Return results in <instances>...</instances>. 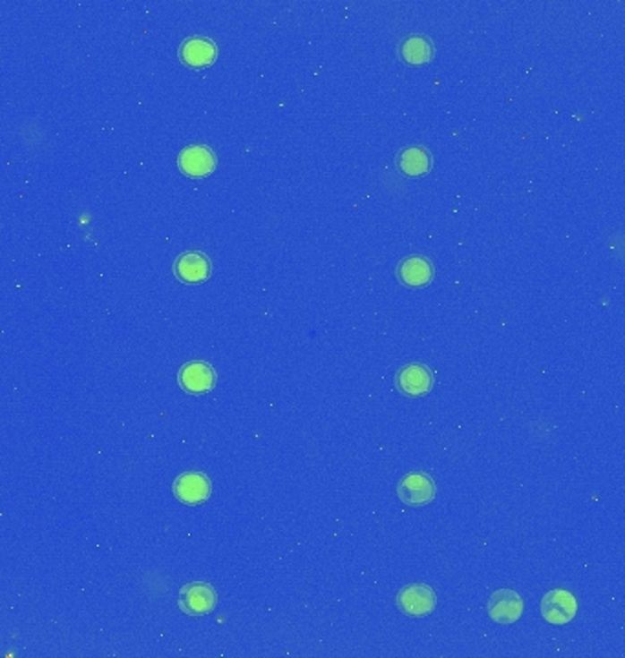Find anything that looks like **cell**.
<instances>
[{
	"mask_svg": "<svg viewBox=\"0 0 625 658\" xmlns=\"http://www.w3.org/2000/svg\"><path fill=\"white\" fill-rule=\"evenodd\" d=\"M397 494L408 507H423L435 500L437 485L432 475L424 472H412L398 483Z\"/></svg>",
	"mask_w": 625,
	"mask_h": 658,
	"instance_id": "obj_2",
	"label": "cell"
},
{
	"mask_svg": "<svg viewBox=\"0 0 625 658\" xmlns=\"http://www.w3.org/2000/svg\"><path fill=\"white\" fill-rule=\"evenodd\" d=\"M397 388L408 397H423L433 388V372L424 364H408L398 370Z\"/></svg>",
	"mask_w": 625,
	"mask_h": 658,
	"instance_id": "obj_7",
	"label": "cell"
},
{
	"mask_svg": "<svg viewBox=\"0 0 625 658\" xmlns=\"http://www.w3.org/2000/svg\"><path fill=\"white\" fill-rule=\"evenodd\" d=\"M216 44L205 37H189L180 47V59L191 68L210 66L216 61Z\"/></svg>",
	"mask_w": 625,
	"mask_h": 658,
	"instance_id": "obj_11",
	"label": "cell"
},
{
	"mask_svg": "<svg viewBox=\"0 0 625 658\" xmlns=\"http://www.w3.org/2000/svg\"><path fill=\"white\" fill-rule=\"evenodd\" d=\"M397 277L408 287H423L433 280V266L424 256H410L398 263Z\"/></svg>",
	"mask_w": 625,
	"mask_h": 658,
	"instance_id": "obj_12",
	"label": "cell"
},
{
	"mask_svg": "<svg viewBox=\"0 0 625 658\" xmlns=\"http://www.w3.org/2000/svg\"><path fill=\"white\" fill-rule=\"evenodd\" d=\"M216 603H218V596H216L214 587L203 582H193L182 587L180 600H177L180 609L191 614V617H203V614L212 612Z\"/></svg>",
	"mask_w": 625,
	"mask_h": 658,
	"instance_id": "obj_3",
	"label": "cell"
},
{
	"mask_svg": "<svg viewBox=\"0 0 625 658\" xmlns=\"http://www.w3.org/2000/svg\"><path fill=\"white\" fill-rule=\"evenodd\" d=\"M397 167L407 175H423L432 168V154L424 147H408L397 158Z\"/></svg>",
	"mask_w": 625,
	"mask_h": 658,
	"instance_id": "obj_13",
	"label": "cell"
},
{
	"mask_svg": "<svg viewBox=\"0 0 625 658\" xmlns=\"http://www.w3.org/2000/svg\"><path fill=\"white\" fill-rule=\"evenodd\" d=\"M210 261L203 252L191 251L177 256L174 261V275L185 284H201L210 275Z\"/></svg>",
	"mask_w": 625,
	"mask_h": 658,
	"instance_id": "obj_8",
	"label": "cell"
},
{
	"mask_svg": "<svg viewBox=\"0 0 625 658\" xmlns=\"http://www.w3.org/2000/svg\"><path fill=\"white\" fill-rule=\"evenodd\" d=\"M578 612V600L565 589H554L542 600V614L549 624L563 626L569 624Z\"/></svg>",
	"mask_w": 625,
	"mask_h": 658,
	"instance_id": "obj_6",
	"label": "cell"
},
{
	"mask_svg": "<svg viewBox=\"0 0 625 658\" xmlns=\"http://www.w3.org/2000/svg\"><path fill=\"white\" fill-rule=\"evenodd\" d=\"M177 380L189 393H205L216 386V372L207 363L193 361L180 370Z\"/></svg>",
	"mask_w": 625,
	"mask_h": 658,
	"instance_id": "obj_10",
	"label": "cell"
},
{
	"mask_svg": "<svg viewBox=\"0 0 625 658\" xmlns=\"http://www.w3.org/2000/svg\"><path fill=\"white\" fill-rule=\"evenodd\" d=\"M174 496L185 505H200L210 498L212 483L201 472H187L177 475L172 485Z\"/></svg>",
	"mask_w": 625,
	"mask_h": 658,
	"instance_id": "obj_4",
	"label": "cell"
},
{
	"mask_svg": "<svg viewBox=\"0 0 625 658\" xmlns=\"http://www.w3.org/2000/svg\"><path fill=\"white\" fill-rule=\"evenodd\" d=\"M177 165L193 178H203L216 168V156L205 145H191L180 152Z\"/></svg>",
	"mask_w": 625,
	"mask_h": 658,
	"instance_id": "obj_9",
	"label": "cell"
},
{
	"mask_svg": "<svg viewBox=\"0 0 625 658\" xmlns=\"http://www.w3.org/2000/svg\"><path fill=\"white\" fill-rule=\"evenodd\" d=\"M398 52L408 64H424L433 59V42L424 35H412L400 44Z\"/></svg>",
	"mask_w": 625,
	"mask_h": 658,
	"instance_id": "obj_14",
	"label": "cell"
},
{
	"mask_svg": "<svg viewBox=\"0 0 625 658\" xmlns=\"http://www.w3.org/2000/svg\"><path fill=\"white\" fill-rule=\"evenodd\" d=\"M488 617L498 624H514L525 611L523 598L512 589H500L492 593L486 603Z\"/></svg>",
	"mask_w": 625,
	"mask_h": 658,
	"instance_id": "obj_5",
	"label": "cell"
},
{
	"mask_svg": "<svg viewBox=\"0 0 625 658\" xmlns=\"http://www.w3.org/2000/svg\"><path fill=\"white\" fill-rule=\"evenodd\" d=\"M435 605H437L435 591L426 584L407 585L397 594V607L414 619L428 617V614L435 611Z\"/></svg>",
	"mask_w": 625,
	"mask_h": 658,
	"instance_id": "obj_1",
	"label": "cell"
}]
</instances>
